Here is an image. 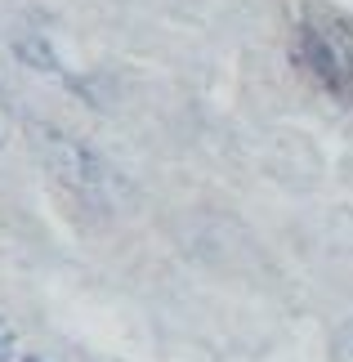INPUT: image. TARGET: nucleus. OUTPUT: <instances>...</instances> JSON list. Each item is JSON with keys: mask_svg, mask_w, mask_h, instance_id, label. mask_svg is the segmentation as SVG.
I'll list each match as a JSON object with an SVG mask.
<instances>
[{"mask_svg": "<svg viewBox=\"0 0 353 362\" xmlns=\"http://www.w3.org/2000/svg\"><path fill=\"white\" fill-rule=\"evenodd\" d=\"M295 54L335 99H353V45L335 23L304 18L300 36H295Z\"/></svg>", "mask_w": 353, "mask_h": 362, "instance_id": "f257e3e1", "label": "nucleus"}, {"mask_svg": "<svg viewBox=\"0 0 353 362\" xmlns=\"http://www.w3.org/2000/svg\"><path fill=\"white\" fill-rule=\"evenodd\" d=\"M40 144H45V161L54 165V175H63L76 192H90L94 184H103V165L81 144H72V139H63V134H50V130L40 134Z\"/></svg>", "mask_w": 353, "mask_h": 362, "instance_id": "f03ea898", "label": "nucleus"}, {"mask_svg": "<svg viewBox=\"0 0 353 362\" xmlns=\"http://www.w3.org/2000/svg\"><path fill=\"white\" fill-rule=\"evenodd\" d=\"M5 139H9V107L0 99V148H5Z\"/></svg>", "mask_w": 353, "mask_h": 362, "instance_id": "7ed1b4c3", "label": "nucleus"}, {"mask_svg": "<svg viewBox=\"0 0 353 362\" xmlns=\"http://www.w3.org/2000/svg\"><path fill=\"white\" fill-rule=\"evenodd\" d=\"M0 358H5V344H0Z\"/></svg>", "mask_w": 353, "mask_h": 362, "instance_id": "20e7f679", "label": "nucleus"}, {"mask_svg": "<svg viewBox=\"0 0 353 362\" xmlns=\"http://www.w3.org/2000/svg\"><path fill=\"white\" fill-rule=\"evenodd\" d=\"M27 362H36V358H27Z\"/></svg>", "mask_w": 353, "mask_h": 362, "instance_id": "39448f33", "label": "nucleus"}]
</instances>
